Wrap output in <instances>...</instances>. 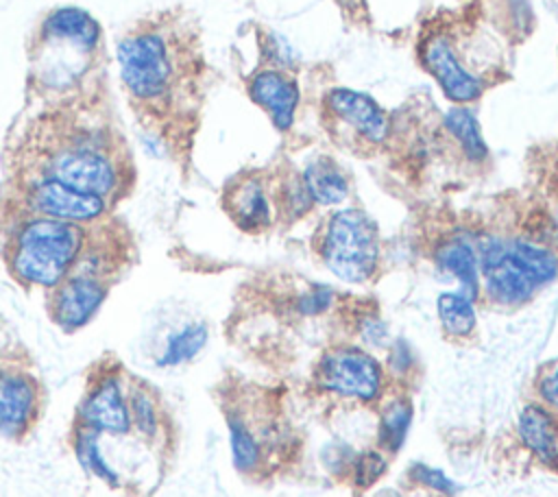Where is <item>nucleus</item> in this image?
<instances>
[{"instance_id": "obj_1", "label": "nucleus", "mask_w": 558, "mask_h": 497, "mask_svg": "<svg viewBox=\"0 0 558 497\" xmlns=\"http://www.w3.org/2000/svg\"><path fill=\"white\" fill-rule=\"evenodd\" d=\"M116 59L120 83L142 116L157 120L172 111L187 81V59L166 22H137L118 41Z\"/></svg>"}, {"instance_id": "obj_2", "label": "nucleus", "mask_w": 558, "mask_h": 497, "mask_svg": "<svg viewBox=\"0 0 558 497\" xmlns=\"http://www.w3.org/2000/svg\"><path fill=\"white\" fill-rule=\"evenodd\" d=\"M44 137L35 144V172L50 177L83 194L107 203L126 185L124 155L113 146L107 131L78 126L70 120L46 122Z\"/></svg>"}, {"instance_id": "obj_3", "label": "nucleus", "mask_w": 558, "mask_h": 497, "mask_svg": "<svg viewBox=\"0 0 558 497\" xmlns=\"http://www.w3.org/2000/svg\"><path fill=\"white\" fill-rule=\"evenodd\" d=\"M102 46L100 24L83 9L59 7L35 28L31 72L41 94H68L87 78Z\"/></svg>"}, {"instance_id": "obj_4", "label": "nucleus", "mask_w": 558, "mask_h": 497, "mask_svg": "<svg viewBox=\"0 0 558 497\" xmlns=\"http://www.w3.org/2000/svg\"><path fill=\"white\" fill-rule=\"evenodd\" d=\"M87 244L85 225L24 214L9 231L4 259L17 283L52 290L74 270Z\"/></svg>"}, {"instance_id": "obj_5", "label": "nucleus", "mask_w": 558, "mask_h": 497, "mask_svg": "<svg viewBox=\"0 0 558 497\" xmlns=\"http://www.w3.org/2000/svg\"><path fill=\"white\" fill-rule=\"evenodd\" d=\"M477 255L480 292L497 305H521L558 277L556 248L536 240L486 235Z\"/></svg>"}, {"instance_id": "obj_6", "label": "nucleus", "mask_w": 558, "mask_h": 497, "mask_svg": "<svg viewBox=\"0 0 558 497\" xmlns=\"http://www.w3.org/2000/svg\"><path fill=\"white\" fill-rule=\"evenodd\" d=\"M320 259L344 283L368 281L379 264V233L371 216L357 207H344L329 216L320 233Z\"/></svg>"}, {"instance_id": "obj_7", "label": "nucleus", "mask_w": 558, "mask_h": 497, "mask_svg": "<svg viewBox=\"0 0 558 497\" xmlns=\"http://www.w3.org/2000/svg\"><path fill=\"white\" fill-rule=\"evenodd\" d=\"M316 381L331 395L371 403L384 390V368L362 347L342 344L318 360Z\"/></svg>"}, {"instance_id": "obj_8", "label": "nucleus", "mask_w": 558, "mask_h": 497, "mask_svg": "<svg viewBox=\"0 0 558 497\" xmlns=\"http://www.w3.org/2000/svg\"><path fill=\"white\" fill-rule=\"evenodd\" d=\"M22 205L24 214L76 222L85 227L102 220L109 209V203L105 198L83 194L37 172H28L22 179Z\"/></svg>"}, {"instance_id": "obj_9", "label": "nucleus", "mask_w": 558, "mask_h": 497, "mask_svg": "<svg viewBox=\"0 0 558 497\" xmlns=\"http://www.w3.org/2000/svg\"><path fill=\"white\" fill-rule=\"evenodd\" d=\"M421 63L425 70L436 78L440 85L442 94L458 102L466 105L477 100L484 94V78L475 74L460 57V50L451 41L449 35L442 33H432L423 44H421Z\"/></svg>"}, {"instance_id": "obj_10", "label": "nucleus", "mask_w": 558, "mask_h": 497, "mask_svg": "<svg viewBox=\"0 0 558 497\" xmlns=\"http://www.w3.org/2000/svg\"><path fill=\"white\" fill-rule=\"evenodd\" d=\"M48 310L63 331L85 327L102 307L109 294V279L85 270H72L61 283L48 290Z\"/></svg>"}, {"instance_id": "obj_11", "label": "nucleus", "mask_w": 558, "mask_h": 497, "mask_svg": "<svg viewBox=\"0 0 558 497\" xmlns=\"http://www.w3.org/2000/svg\"><path fill=\"white\" fill-rule=\"evenodd\" d=\"M76 425L89 427L100 436H124L131 429L129 388L118 373L100 375L83 397Z\"/></svg>"}, {"instance_id": "obj_12", "label": "nucleus", "mask_w": 558, "mask_h": 497, "mask_svg": "<svg viewBox=\"0 0 558 497\" xmlns=\"http://www.w3.org/2000/svg\"><path fill=\"white\" fill-rule=\"evenodd\" d=\"M325 107L333 122L349 129L366 144L377 146L390 133V120L386 111L362 92L349 87H333L325 96Z\"/></svg>"}, {"instance_id": "obj_13", "label": "nucleus", "mask_w": 558, "mask_h": 497, "mask_svg": "<svg viewBox=\"0 0 558 497\" xmlns=\"http://www.w3.org/2000/svg\"><path fill=\"white\" fill-rule=\"evenodd\" d=\"M39 408L37 379L20 368H0V434L20 438Z\"/></svg>"}, {"instance_id": "obj_14", "label": "nucleus", "mask_w": 558, "mask_h": 497, "mask_svg": "<svg viewBox=\"0 0 558 497\" xmlns=\"http://www.w3.org/2000/svg\"><path fill=\"white\" fill-rule=\"evenodd\" d=\"M246 87L251 100L270 116L275 129L288 131L292 126L301 92L288 72L279 68H262L248 78Z\"/></svg>"}, {"instance_id": "obj_15", "label": "nucleus", "mask_w": 558, "mask_h": 497, "mask_svg": "<svg viewBox=\"0 0 558 497\" xmlns=\"http://www.w3.org/2000/svg\"><path fill=\"white\" fill-rule=\"evenodd\" d=\"M225 209L244 231H262L272 222V198L259 177L246 174L233 181L225 192Z\"/></svg>"}, {"instance_id": "obj_16", "label": "nucleus", "mask_w": 558, "mask_h": 497, "mask_svg": "<svg viewBox=\"0 0 558 497\" xmlns=\"http://www.w3.org/2000/svg\"><path fill=\"white\" fill-rule=\"evenodd\" d=\"M434 259H436V266L445 275H449L458 281L462 294L477 301V296H480L477 242H473L469 235H460V233L451 235L438 244Z\"/></svg>"}, {"instance_id": "obj_17", "label": "nucleus", "mask_w": 558, "mask_h": 497, "mask_svg": "<svg viewBox=\"0 0 558 497\" xmlns=\"http://www.w3.org/2000/svg\"><path fill=\"white\" fill-rule=\"evenodd\" d=\"M523 447L545 464L558 462V419L545 403H527L517 419Z\"/></svg>"}, {"instance_id": "obj_18", "label": "nucleus", "mask_w": 558, "mask_h": 497, "mask_svg": "<svg viewBox=\"0 0 558 497\" xmlns=\"http://www.w3.org/2000/svg\"><path fill=\"white\" fill-rule=\"evenodd\" d=\"M301 179L314 201V205L333 207L347 201L349 196V179L342 168L325 155L314 157L301 172Z\"/></svg>"}, {"instance_id": "obj_19", "label": "nucleus", "mask_w": 558, "mask_h": 497, "mask_svg": "<svg viewBox=\"0 0 558 497\" xmlns=\"http://www.w3.org/2000/svg\"><path fill=\"white\" fill-rule=\"evenodd\" d=\"M412 425V403L408 397L397 395L390 397L381 410H379V421H377V445L379 449L388 453H397L410 432Z\"/></svg>"}, {"instance_id": "obj_20", "label": "nucleus", "mask_w": 558, "mask_h": 497, "mask_svg": "<svg viewBox=\"0 0 558 497\" xmlns=\"http://www.w3.org/2000/svg\"><path fill=\"white\" fill-rule=\"evenodd\" d=\"M445 126L451 133V137L458 142L462 155L469 161L482 163L488 157V148H486V142L482 137L477 118L469 107L458 105V107L449 109L445 113Z\"/></svg>"}, {"instance_id": "obj_21", "label": "nucleus", "mask_w": 558, "mask_h": 497, "mask_svg": "<svg viewBox=\"0 0 558 497\" xmlns=\"http://www.w3.org/2000/svg\"><path fill=\"white\" fill-rule=\"evenodd\" d=\"M436 312L440 327L451 338H469L475 331L477 316H475V301L466 294L458 292H442L436 301Z\"/></svg>"}, {"instance_id": "obj_22", "label": "nucleus", "mask_w": 558, "mask_h": 497, "mask_svg": "<svg viewBox=\"0 0 558 497\" xmlns=\"http://www.w3.org/2000/svg\"><path fill=\"white\" fill-rule=\"evenodd\" d=\"M209 331L205 323H187L181 329H177L174 334L168 336L159 357H157V366L161 368H172V366H181L190 360H194L203 347L207 344Z\"/></svg>"}, {"instance_id": "obj_23", "label": "nucleus", "mask_w": 558, "mask_h": 497, "mask_svg": "<svg viewBox=\"0 0 558 497\" xmlns=\"http://www.w3.org/2000/svg\"><path fill=\"white\" fill-rule=\"evenodd\" d=\"M100 434L89 429V427H83V425H76L74 429V436H72V449H74V456L78 460V464L100 477L102 482H109V484H118V473L109 466V462L105 460L102 451H100Z\"/></svg>"}, {"instance_id": "obj_24", "label": "nucleus", "mask_w": 558, "mask_h": 497, "mask_svg": "<svg viewBox=\"0 0 558 497\" xmlns=\"http://www.w3.org/2000/svg\"><path fill=\"white\" fill-rule=\"evenodd\" d=\"M229 427V445H231V458L238 471L251 473L262 462V445L246 425V421L238 414H229L227 419Z\"/></svg>"}, {"instance_id": "obj_25", "label": "nucleus", "mask_w": 558, "mask_h": 497, "mask_svg": "<svg viewBox=\"0 0 558 497\" xmlns=\"http://www.w3.org/2000/svg\"><path fill=\"white\" fill-rule=\"evenodd\" d=\"M131 427L144 436L155 438L159 432V405L144 386H129Z\"/></svg>"}, {"instance_id": "obj_26", "label": "nucleus", "mask_w": 558, "mask_h": 497, "mask_svg": "<svg viewBox=\"0 0 558 497\" xmlns=\"http://www.w3.org/2000/svg\"><path fill=\"white\" fill-rule=\"evenodd\" d=\"M314 205L301 174L288 177L286 181H281L279 192H277V207L279 211H283L288 218H299L303 214L310 211V207Z\"/></svg>"}, {"instance_id": "obj_27", "label": "nucleus", "mask_w": 558, "mask_h": 497, "mask_svg": "<svg viewBox=\"0 0 558 497\" xmlns=\"http://www.w3.org/2000/svg\"><path fill=\"white\" fill-rule=\"evenodd\" d=\"M351 475H353V482L355 486L360 488H368L373 486L388 469V462L384 458L381 451L377 449H366V451H360L351 458Z\"/></svg>"}, {"instance_id": "obj_28", "label": "nucleus", "mask_w": 558, "mask_h": 497, "mask_svg": "<svg viewBox=\"0 0 558 497\" xmlns=\"http://www.w3.org/2000/svg\"><path fill=\"white\" fill-rule=\"evenodd\" d=\"M408 475H410V480H412L414 484H421L423 488L436 490V493H440V495H445V497H449V495H453V493L458 490V484H456L449 475H445L440 469L427 466V464H423V462L412 464L410 471H408Z\"/></svg>"}, {"instance_id": "obj_29", "label": "nucleus", "mask_w": 558, "mask_h": 497, "mask_svg": "<svg viewBox=\"0 0 558 497\" xmlns=\"http://www.w3.org/2000/svg\"><path fill=\"white\" fill-rule=\"evenodd\" d=\"M333 303V290L329 286H312L296 299V310L303 316H318Z\"/></svg>"}, {"instance_id": "obj_30", "label": "nucleus", "mask_w": 558, "mask_h": 497, "mask_svg": "<svg viewBox=\"0 0 558 497\" xmlns=\"http://www.w3.org/2000/svg\"><path fill=\"white\" fill-rule=\"evenodd\" d=\"M268 57H270V68H279V70L292 68L296 61L294 48L281 35L268 37Z\"/></svg>"}, {"instance_id": "obj_31", "label": "nucleus", "mask_w": 558, "mask_h": 497, "mask_svg": "<svg viewBox=\"0 0 558 497\" xmlns=\"http://www.w3.org/2000/svg\"><path fill=\"white\" fill-rule=\"evenodd\" d=\"M536 390H538L541 403H545L549 410L558 412V362L538 377Z\"/></svg>"}, {"instance_id": "obj_32", "label": "nucleus", "mask_w": 558, "mask_h": 497, "mask_svg": "<svg viewBox=\"0 0 558 497\" xmlns=\"http://www.w3.org/2000/svg\"><path fill=\"white\" fill-rule=\"evenodd\" d=\"M360 334H362L364 342H368L373 347H381L386 342V338H388L386 325L379 318H375V316H368V318L362 320V331Z\"/></svg>"}, {"instance_id": "obj_33", "label": "nucleus", "mask_w": 558, "mask_h": 497, "mask_svg": "<svg viewBox=\"0 0 558 497\" xmlns=\"http://www.w3.org/2000/svg\"><path fill=\"white\" fill-rule=\"evenodd\" d=\"M412 366V353L410 347L405 342H395V347L390 349V371L395 373H408Z\"/></svg>"}, {"instance_id": "obj_34", "label": "nucleus", "mask_w": 558, "mask_h": 497, "mask_svg": "<svg viewBox=\"0 0 558 497\" xmlns=\"http://www.w3.org/2000/svg\"><path fill=\"white\" fill-rule=\"evenodd\" d=\"M547 238L551 240V244L558 248V209L554 214H549V220H547Z\"/></svg>"}, {"instance_id": "obj_35", "label": "nucleus", "mask_w": 558, "mask_h": 497, "mask_svg": "<svg viewBox=\"0 0 558 497\" xmlns=\"http://www.w3.org/2000/svg\"><path fill=\"white\" fill-rule=\"evenodd\" d=\"M373 497H401L397 490H392V488H384V490H379V493H375Z\"/></svg>"}]
</instances>
